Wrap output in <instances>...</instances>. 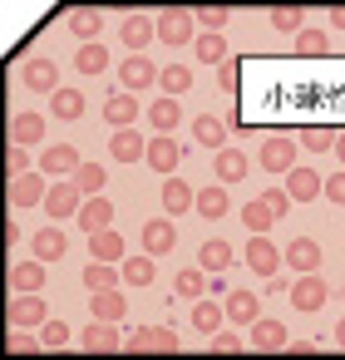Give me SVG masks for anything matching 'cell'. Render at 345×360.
<instances>
[{
	"label": "cell",
	"instance_id": "obj_57",
	"mask_svg": "<svg viewBox=\"0 0 345 360\" xmlns=\"http://www.w3.org/2000/svg\"><path fill=\"white\" fill-rule=\"evenodd\" d=\"M330 25H335V30H345V6H330Z\"/></svg>",
	"mask_w": 345,
	"mask_h": 360
},
{
	"label": "cell",
	"instance_id": "obj_18",
	"mask_svg": "<svg viewBox=\"0 0 345 360\" xmlns=\"http://www.w3.org/2000/svg\"><path fill=\"white\" fill-rule=\"evenodd\" d=\"M104 119H109L114 129H134V124H138V94H129V89L109 94V99H104Z\"/></svg>",
	"mask_w": 345,
	"mask_h": 360
},
{
	"label": "cell",
	"instance_id": "obj_15",
	"mask_svg": "<svg viewBox=\"0 0 345 360\" xmlns=\"http://www.w3.org/2000/svg\"><path fill=\"white\" fill-rule=\"evenodd\" d=\"M109 153H114L119 163H143V158H148V139H143L138 129H114Z\"/></svg>",
	"mask_w": 345,
	"mask_h": 360
},
{
	"label": "cell",
	"instance_id": "obj_26",
	"mask_svg": "<svg viewBox=\"0 0 345 360\" xmlns=\"http://www.w3.org/2000/svg\"><path fill=\"white\" fill-rule=\"evenodd\" d=\"M89 311H94V321H124L129 316V301H124L119 286L114 291H89Z\"/></svg>",
	"mask_w": 345,
	"mask_h": 360
},
{
	"label": "cell",
	"instance_id": "obj_11",
	"mask_svg": "<svg viewBox=\"0 0 345 360\" xmlns=\"http://www.w3.org/2000/svg\"><path fill=\"white\" fill-rule=\"evenodd\" d=\"M286 193H291V202H315V198H325V178L315 173V168H291L286 173Z\"/></svg>",
	"mask_w": 345,
	"mask_h": 360
},
{
	"label": "cell",
	"instance_id": "obj_37",
	"mask_svg": "<svg viewBox=\"0 0 345 360\" xmlns=\"http://www.w3.org/2000/svg\"><path fill=\"white\" fill-rule=\"evenodd\" d=\"M148 124H153L158 134H173V129L183 124V104H178V99H158V104H148Z\"/></svg>",
	"mask_w": 345,
	"mask_h": 360
},
{
	"label": "cell",
	"instance_id": "obj_33",
	"mask_svg": "<svg viewBox=\"0 0 345 360\" xmlns=\"http://www.w3.org/2000/svg\"><path fill=\"white\" fill-rule=\"evenodd\" d=\"M124 281V266H114V262H94L89 257V266H84V286L89 291H114Z\"/></svg>",
	"mask_w": 345,
	"mask_h": 360
},
{
	"label": "cell",
	"instance_id": "obj_60",
	"mask_svg": "<svg viewBox=\"0 0 345 360\" xmlns=\"http://www.w3.org/2000/svg\"><path fill=\"white\" fill-rule=\"evenodd\" d=\"M340 301H345V286H340Z\"/></svg>",
	"mask_w": 345,
	"mask_h": 360
},
{
	"label": "cell",
	"instance_id": "obj_35",
	"mask_svg": "<svg viewBox=\"0 0 345 360\" xmlns=\"http://www.w3.org/2000/svg\"><path fill=\"white\" fill-rule=\"evenodd\" d=\"M158 257H129L124 262V286H134V291H143V286H153V276H158V266H153Z\"/></svg>",
	"mask_w": 345,
	"mask_h": 360
},
{
	"label": "cell",
	"instance_id": "obj_45",
	"mask_svg": "<svg viewBox=\"0 0 345 360\" xmlns=\"http://www.w3.org/2000/svg\"><path fill=\"white\" fill-rule=\"evenodd\" d=\"M55 119H65V124L84 119V94H79V89H60V94H55Z\"/></svg>",
	"mask_w": 345,
	"mask_h": 360
},
{
	"label": "cell",
	"instance_id": "obj_55",
	"mask_svg": "<svg viewBox=\"0 0 345 360\" xmlns=\"http://www.w3.org/2000/svg\"><path fill=\"white\" fill-rule=\"evenodd\" d=\"M325 198H330V202H335V207H345V168H340V173H330V178H325Z\"/></svg>",
	"mask_w": 345,
	"mask_h": 360
},
{
	"label": "cell",
	"instance_id": "obj_41",
	"mask_svg": "<svg viewBox=\"0 0 345 360\" xmlns=\"http://www.w3.org/2000/svg\"><path fill=\"white\" fill-rule=\"evenodd\" d=\"M74 70H79V75H89V79H94V75H104V70H109V50H104V45H79Z\"/></svg>",
	"mask_w": 345,
	"mask_h": 360
},
{
	"label": "cell",
	"instance_id": "obj_29",
	"mask_svg": "<svg viewBox=\"0 0 345 360\" xmlns=\"http://www.w3.org/2000/svg\"><path fill=\"white\" fill-rule=\"evenodd\" d=\"M124 252H129V242H124L114 227H104V232L89 237V257H94V262H124Z\"/></svg>",
	"mask_w": 345,
	"mask_h": 360
},
{
	"label": "cell",
	"instance_id": "obj_21",
	"mask_svg": "<svg viewBox=\"0 0 345 360\" xmlns=\"http://www.w3.org/2000/svg\"><path fill=\"white\" fill-rule=\"evenodd\" d=\"M74 222L94 237V232H104V227L114 222V202H109L104 193H99V198H84V207H79V217H74Z\"/></svg>",
	"mask_w": 345,
	"mask_h": 360
},
{
	"label": "cell",
	"instance_id": "obj_59",
	"mask_svg": "<svg viewBox=\"0 0 345 360\" xmlns=\"http://www.w3.org/2000/svg\"><path fill=\"white\" fill-rule=\"evenodd\" d=\"M335 153H340V163H345V134H340V139H335Z\"/></svg>",
	"mask_w": 345,
	"mask_h": 360
},
{
	"label": "cell",
	"instance_id": "obj_9",
	"mask_svg": "<svg viewBox=\"0 0 345 360\" xmlns=\"http://www.w3.org/2000/svg\"><path fill=\"white\" fill-rule=\"evenodd\" d=\"M256 163H261L266 173H281V178H286V173L296 168V143L276 134V139H266V143H261V153H256Z\"/></svg>",
	"mask_w": 345,
	"mask_h": 360
},
{
	"label": "cell",
	"instance_id": "obj_24",
	"mask_svg": "<svg viewBox=\"0 0 345 360\" xmlns=\"http://www.w3.org/2000/svg\"><path fill=\"white\" fill-rule=\"evenodd\" d=\"M70 30L84 40V45H99V30H104V11H94V6H74L70 11Z\"/></svg>",
	"mask_w": 345,
	"mask_h": 360
},
{
	"label": "cell",
	"instance_id": "obj_46",
	"mask_svg": "<svg viewBox=\"0 0 345 360\" xmlns=\"http://www.w3.org/2000/svg\"><path fill=\"white\" fill-rule=\"evenodd\" d=\"M335 129H325V124H311V129H301V148H311V153H330L335 148Z\"/></svg>",
	"mask_w": 345,
	"mask_h": 360
},
{
	"label": "cell",
	"instance_id": "obj_40",
	"mask_svg": "<svg viewBox=\"0 0 345 360\" xmlns=\"http://www.w3.org/2000/svg\"><path fill=\"white\" fill-rule=\"evenodd\" d=\"M296 55H301V60H320V55H330V35L315 30V25H306V30L296 35Z\"/></svg>",
	"mask_w": 345,
	"mask_h": 360
},
{
	"label": "cell",
	"instance_id": "obj_58",
	"mask_svg": "<svg viewBox=\"0 0 345 360\" xmlns=\"http://www.w3.org/2000/svg\"><path fill=\"white\" fill-rule=\"evenodd\" d=\"M335 345H340V350H345V321H340V326H335Z\"/></svg>",
	"mask_w": 345,
	"mask_h": 360
},
{
	"label": "cell",
	"instance_id": "obj_13",
	"mask_svg": "<svg viewBox=\"0 0 345 360\" xmlns=\"http://www.w3.org/2000/svg\"><path fill=\"white\" fill-rule=\"evenodd\" d=\"M20 79H25V89H35V94H60V89H65L55 60H30V65L20 70Z\"/></svg>",
	"mask_w": 345,
	"mask_h": 360
},
{
	"label": "cell",
	"instance_id": "obj_32",
	"mask_svg": "<svg viewBox=\"0 0 345 360\" xmlns=\"http://www.w3.org/2000/svg\"><path fill=\"white\" fill-rule=\"evenodd\" d=\"M188 207H197V193H193L188 183L168 178V183H163V212H168V217H183Z\"/></svg>",
	"mask_w": 345,
	"mask_h": 360
},
{
	"label": "cell",
	"instance_id": "obj_4",
	"mask_svg": "<svg viewBox=\"0 0 345 360\" xmlns=\"http://www.w3.org/2000/svg\"><path fill=\"white\" fill-rule=\"evenodd\" d=\"M286 257H281V247L266 237V232H252V242H247V266L256 271V276H276V266H281Z\"/></svg>",
	"mask_w": 345,
	"mask_h": 360
},
{
	"label": "cell",
	"instance_id": "obj_2",
	"mask_svg": "<svg viewBox=\"0 0 345 360\" xmlns=\"http://www.w3.org/2000/svg\"><path fill=\"white\" fill-rule=\"evenodd\" d=\"M193 25H197V15L173 6V11H163V15H158V40H163V45H173V50H183V45H197Z\"/></svg>",
	"mask_w": 345,
	"mask_h": 360
},
{
	"label": "cell",
	"instance_id": "obj_6",
	"mask_svg": "<svg viewBox=\"0 0 345 360\" xmlns=\"http://www.w3.org/2000/svg\"><path fill=\"white\" fill-rule=\"evenodd\" d=\"M158 75H163V70H158V65H148L143 55H129V60L119 65V84H124L129 94H143V89H153V84H158Z\"/></svg>",
	"mask_w": 345,
	"mask_h": 360
},
{
	"label": "cell",
	"instance_id": "obj_28",
	"mask_svg": "<svg viewBox=\"0 0 345 360\" xmlns=\"http://www.w3.org/2000/svg\"><path fill=\"white\" fill-rule=\"evenodd\" d=\"M193 139L202 143V148H227V119H217V114H202V119H193Z\"/></svg>",
	"mask_w": 345,
	"mask_h": 360
},
{
	"label": "cell",
	"instance_id": "obj_36",
	"mask_svg": "<svg viewBox=\"0 0 345 360\" xmlns=\"http://www.w3.org/2000/svg\"><path fill=\"white\" fill-rule=\"evenodd\" d=\"M173 291H178L183 301H197V296H207V266H183V271L173 276Z\"/></svg>",
	"mask_w": 345,
	"mask_h": 360
},
{
	"label": "cell",
	"instance_id": "obj_5",
	"mask_svg": "<svg viewBox=\"0 0 345 360\" xmlns=\"http://www.w3.org/2000/svg\"><path fill=\"white\" fill-rule=\"evenodd\" d=\"M79 345L89 355H109V350H124V335H119V321H89L79 330Z\"/></svg>",
	"mask_w": 345,
	"mask_h": 360
},
{
	"label": "cell",
	"instance_id": "obj_12",
	"mask_svg": "<svg viewBox=\"0 0 345 360\" xmlns=\"http://www.w3.org/2000/svg\"><path fill=\"white\" fill-rule=\"evenodd\" d=\"M45 321H50V306L40 301V291H20V296L11 301V326L35 330V326H45Z\"/></svg>",
	"mask_w": 345,
	"mask_h": 360
},
{
	"label": "cell",
	"instance_id": "obj_1",
	"mask_svg": "<svg viewBox=\"0 0 345 360\" xmlns=\"http://www.w3.org/2000/svg\"><path fill=\"white\" fill-rule=\"evenodd\" d=\"M124 350H129V355H143V350L173 355V350H178V330H173V326H134V335H124Z\"/></svg>",
	"mask_w": 345,
	"mask_h": 360
},
{
	"label": "cell",
	"instance_id": "obj_50",
	"mask_svg": "<svg viewBox=\"0 0 345 360\" xmlns=\"http://www.w3.org/2000/svg\"><path fill=\"white\" fill-rule=\"evenodd\" d=\"M11 350L30 355V350H45V340H40V335H30L25 326H11Z\"/></svg>",
	"mask_w": 345,
	"mask_h": 360
},
{
	"label": "cell",
	"instance_id": "obj_49",
	"mask_svg": "<svg viewBox=\"0 0 345 360\" xmlns=\"http://www.w3.org/2000/svg\"><path fill=\"white\" fill-rule=\"evenodd\" d=\"M40 340H45V350H60V345L74 340V330H70L65 321H45V326H40Z\"/></svg>",
	"mask_w": 345,
	"mask_h": 360
},
{
	"label": "cell",
	"instance_id": "obj_14",
	"mask_svg": "<svg viewBox=\"0 0 345 360\" xmlns=\"http://www.w3.org/2000/svg\"><path fill=\"white\" fill-rule=\"evenodd\" d=\"M119 35H124V45H129V55H143V45L148 40H158V20H148V15H124V25H119Z\"/></svg>",
	"mask_w": 345,
	"mask_h": 360
},
{
	"label": "cell",
	"instance_id": "obj_48",
	"mask_svg": "<svg viewBox=\"0 0 345 360\" xmlns=\"http://www.w3.org/2000/svg\"><path fill=\"white\" fill-rule=\"evenodd\" d=\"M193 15H197L202 35H222V25L232 20V11H227V6H207V11H193Z\"/></svg>",
	"mask_w": 345,
	"mask_h": 360
},
{
	"label": "cell",
	"instance_id": "obj_8",
	"mask_svg": "<svg viewBox=\"0 0 345 360\" xmlns=\"http://www.w3.org/2000/svg\"><path fill=\"white\" fill-rule=\"evenodd\" d=\"M330 301V286L320 281V271H306L301 281H291V306L296 311H320Z\"/></svg>",
	"mask_w": 345,
	"mask_h": 360
},
{
	"label": "cell",
	"instance_id": "obj_47",
	"mask_svg": "<svg viewBox=\"0 0 345 360\" xmlns=\"http://www.w3.org/2000/svg\"><path fill=\"white\" fill-rule=\"evenodd\" d=\"M271 25L286 30V35H291V30L301 35V30H306V11H301V6H276V11H271Z\"/></svg>",
	"mask_w": 345,
	"mask_h": 360
},
{
	"label": "cell",
	"instance_id": "obj_38",
	"mask_svg": "<svg viewBox=\"0 0 345 360\" xmlns=\"http://www.w3.org/2000/svg\"><path fill=\"white\" fill-rule=\"evenodd\" d=\"M30 247H35V257H40V262H60L70 242H65V232H60V227H40Z\"/></svg>",
	"mask_w": 345,
	"mask_h": 360
},
{
	"label": "cell",
	"instance_id": "obj_54",
	"mask_svg": "<svg viewBox=\"0 0 345 360\" xmlns=\"http://www.w3.org/2000/svg\"><path fill=\"white\" fill-rule=\"evenodd\" d=\"M217 84H222L227 94H232V89L242 84V70H237V60H227V65H217Z\"/></svg>",
	"mask_w": 345,
	"mask_h": 360
},
{
	"label": "cell",
	"instance_id": "obj_53",
	"mask_svg": "<svg viewBox=\"0 0 345 360\" xmlns=\"http://www.w3.org/2000/svg\"><path fill=\"white\" fill-rule=\"evenodd\" d=\"M207 345H212L217 355H232V350H247V340H242V335H232V330H217V335H212Z\"/></svg>",
	"mask_w": 345,
	"mask_h": 360
},
{
	"label": "cell",
	"instance_id": "obj_52",
	"mask_svg": "<svg viewBox=\"0 0 345 360\" xmlns=\"http://www.w3.org/2000/svg\"><path fill=\"white\" fill-rule=\"evenodd\" d=\"M6 173H11V178H20V173H30V148H20V143H11V158H6Z\"/></svg>",
	"mask_w": 345,
	"mask_h": 360
},
{
	"label": "cell",
	"instance_id": "obj_27",
	"mask_svg": "<svg viewBox=\"0 0 345 360\" xmlns=\"http://www.w3.org/2000/svg\"><path fill=\"white\" fill-rule=\"evenodd\" d=\"M45 139V114H15L11 119V143H20V148H30V143H40Z\"/></svg>",
	"mask_w": 345,
	"mask_h": 360
},
{
	"label": "cell",
	"instance_id": "obj_7",
	"mask_svg": "<svg viewBox=\"0 0 345 360\" xmlns=\"http://www.w3.org/2000/svg\"><path fill=\"white\" fill-rule=\"evenodd\" d=\"M153 173H163V178H173L178 173V163H183V143H173V134H158V139H148V158H143Z\"/></svg>",
	"mask_w": 345,
	"mask_h": 360
},
{
	"label": "cell",
	"instance_id": "obj_3",
	"mask_svg": "<svg viewBox=\"0 0 345 360\" xmlns=\"http://www.w3.org/2000/svg\"><path fill=\"white\" fill-rule=\"evenodd\" d=\"M79 207H84V193H79V183H74V178H70V183H55V188H50V198H45L50 222H70V217H79Z\"/></svg>",
	"mask_w": 345,
	"mask_h": 360
},
{
	"label": "cell",
	"instance_id": "obj_43",
	"mask_svg": "<svg viewBox=\"0 0 345 360\" xmlns=\"http://www.w3.org/2000/svg\"><path fill=\"white\" fill-rule=\"evenodd\" d=\"M242 222H247V232H271V227H276L281 217H276V212H271V207H266L261 198H252V202L242 207Z\"/></svg>",
	"mask_w": 345,
	"mask_h": 360
},
{
	"label": "cell",
	"instance_id": "obj_20",
	"mask_svg": "<svg viewBox=\"0 0 345 360\" xmlns=\"http://www.w3.org/2000/svg\"><path fill=\"white\" fill-rule=\"evenodd\" d=\"M197 217H207V222H217V217H227L232 212V198H227V183H207L202 193H197V207H193Z\"/></svg>",
	"mask_w": 345,
	"mask_h": 360
},
{
	"label": "cell",
	"instance_id": "obj_17",
	"mask_svg": "<svg viewBox=\"0 0 345 360\" xmlns=\"http://www.w3.org/2000/svg\"><path fill=\"white\" fill-rule=\"evenodd\" d=\"M281 257H286L291 271H301V276H306V271H320V242H315V237H291Z\"/></svg>",
	"mask_w": 345,
	"mask_h": 360
},
{
	"label": "cell",
	"instance_id": "obj_51",
	"mask_svg": "<svg viewBox=\"0 0 345 360\" xmlns=\"http://www.w3.org/2000/svg\"><path fill=\"white\" fill-rule=\"evenodd\" d=\"M261 202H266L276 217H286V212H291V193H286V183H281V188H266V193H261Z\"/></svg>",
	"mask_w": 345,
	"mask_h": 360
},
{
	"label": "cell",
	"instance_id": "obj_31",
	"mask_svg": "<svg viewBox=\"0 0 345 360\" xmlns=\"http://www.w3.org/2000/svg\"><path fill=\"white\" fill-rule=\"evenodd\" d=\"M227 321H237V326L261 321V296H256V291H232V296H227Z\"/></svg>",
	"mask_w": 345,
	"mask_h": 360
},
{
	"label": "cell",
	"instance_id": "obj_25",
	"mask_svg": "<svg viewBox=\"0 0 345 360\" xmlns=\"http://www.w3.org/2000/svg\"><path fill=\"white\" fill-rule=\"evenodd\" d=\"M247 153L242 148H217V158H212V173H217V183H242L247 178Z\"/></svg>",
	"mask_w": 345,
	"mask_h": 360
},
{
	"label": "cell",
	"instance_id": "obj_19",
	"mask_svg": "<svg viewBox=\"0 0 345 360\" xmlns=\"http://www.w3.org/2000/svg\"><path fill=\"white\" fill-rule=\"evenodd\" d=\"M138 242H143L148 257H168V252L178 247V227H173V222H143Z\"/></svg>",
	"mask_w": 345,
	"mask_h": 360
},
{
	"label": "cell",
	"instance_id": "obj_39",
	"mask_svg": "<svg viewBox=\"0 0 345 360\" xmlns=\"http://www.w3.org/2000/svg\"><path fill=\"white\" fill-rule=\"evenodd\" d=\"M197 266H207V271H227V266H232V242L207 237V242H202V252H197Z\"/></svg>",
	"mask_w": 345,
	"mask_h": 360
},
{
	"label": "cell",
	"instance_id": "obj_42",
	"mask_svg": "<svg viewBox=\"0 0 345 360\" xmlns=\"http://www.w3.org/2000/svg\"><path fill=\"white\" fill-rule=\"evenodd\" d=\"M74 183H79L84 198H99L104 183H109V173H104V163H79V168H74Z\"/></svg>",
	"mask_w": 345,
	"mask_h": 360
},
{
	"label": "cell",
	"instance_id": "obj_23",
	"mask_svg": "<svg viewBox=\"0 0 345 360\" xmlns=\"http://www.w3.org/2000/svg\"><path fill=\"white\" fill-rule=\"evenodd\" d=\"M247 350H286V326L281 321H252V335H247Z\"/></svg>",
	"mask_w": 345,
	"mask_h": 360
},
{
	"label": "cell",
	"instance_id": "obj_22",
	"mask_svg": "<svg viewBox=\"0 0 345 360\" xmlns=\"http://www.w3.org/2000/svg\"><path fill=\"white\" fill-rule=\"evenodd\" d=\"M222 321H227V306H217L212 296H197V301H193V330H197V335H217Z\"/></svg>",
	"mask_w": 345,
	"mask_h": 360
},
{
	"label": "cell",
	"instance_id": "obj_44",
	"mask_svg": "<svg viewBox=\"0 0 345 360\" xmlns=\"http://www.w3.org/2000/svg\"><path fill=\"white\" fill-rule=\"evenodd\" d=\"M193 50H197V60H202V65H227V60H232L222 35H197V45H193Z\"/></svg>",
	"mask_w": 345,
	"mask_h": 360
},
{
	"label": "cell",
	"instance_id": "obj_30",
	"mask_svg": "<svg viewBox=\"0 0 345 360\" xmlns=\"http://www.w3.org/2000/svg\"><path fill=\"white\" fill-rule=\"evenodd\" d=\"M45 276H50V262H20V266H11V291H40L45 286Z\"/></svg>",
	"mask_w": 345,
	"mask_h": 360
},
{
	"label": "cell",
	"instance_id": "obj_10",
	"mask_svg": "<svg viewBox=\"0 0 345 360\" xmlns=\"http://www.w3.org/2000/svg\"><path fill=\"white\" fill-rule=\"evenodd\" d=\"M79 163H84V158H79L74 143H50V148L40 153V173H50V178H74Z\"/></svg>",
	"mask_w": 345,
	"mask_h": 360
},
{
	"label": "cell",
	"instance_id": "obj_16",
	"mask_svg": "<svg viewBox=\"0 0 345 360\" xmlns=\"http://www.w3.org/2000/svg\"><path fill=\"white\" fill-rule=\"evenodd\" d=\"M45 198H50L45 173H20V178H11V202H15V207H40Z\"/></svg>",
	"mask_w": 345,
	"mask_h": 360
},
{
	"label": "cell",
	"instance_id": "obj_34",
	"mask_svg": "<svg viewBox=\"0 0 345 360\" xmlns=\"http://www.w3.org/2000/svg\"><path fill=\"white\" fill-rule=\"evenodd\" d=\"M158 89H163V99H183V94L193 89V70H188V65H163Z\"/></svg>",
	"mask_w": 345,
	"mask_h": 360
},
{
	"label": "cell",
	"instance_id": "obj_56",
	"mask_svg": "<svg viewBox=\"0 0 345 360\" xmlns=\"http://www.w3.org/2000/svg\"><path fill=\"white\" fill-rule=\"evenodd\" d=\"M266 291H271V296H281V291H291V281L276 271V276H266Z\"/></svg>",
	"mask_w": 345,
	"mask_h": 360
}]
</instances>
